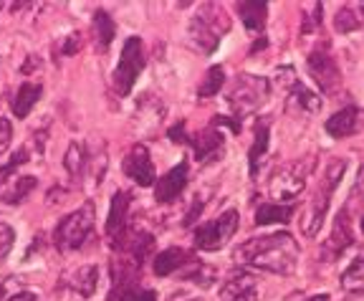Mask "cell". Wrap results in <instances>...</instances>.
Masks as SVG:
<instances>
[{
    "label": "cell",
    "mask_w": 364,
    "mask_h": 301,
    "mask_svg": "<svg viewBox=\"0 0 364 301\" xmlns=\"http://www.w3.org/2000/svg\"><path fill=\"white\" fill-rule=\"evenodd\" d=\"M299 243L291 233L279 231V233L253 236L245 243H240L233 250V258L243 266H253L258 271L276 273V276H291L299 263Z\"/></svg>",
    "instance_id": "obj_1"
},
{
    "label": "cell",
    "mask_w": 364,
    "mask_h": 301,
    "mask_svg": "<svg viewBox=\"0 0 364 301\" xmlns=\"http://www.w3.org/2000/svg\"><path fill=\"white\" fill-rule=\"evenodd\" d=\"M347 167H349L347 159H331L329 170L324 172L321 180H318L316 190H314L311 200H309L306 216H304V221H301V231L306 238H314V236L321 231V226H324V218H326V213H329V205H331V195H334L336 185H339V180L344 177Z\"/></svg>",
    "instance_id": "obj_2"
},
{
    "label": "cell",
    "mask_w": 364,
    "mask_h": 301,
    "mask_svg": "<svg viewBox=\"0 0 364 301\" xmlns=\"http://www.w3.org/2000/svg\"><path fill=\"white\" fill-rule=\"evenodd\" d=\"M228 28H230V21H228L225 11L218 3H205L198 16H193V21H190V43L208 56L220 46V38L223 33H228Z\"/></svg>",
    "instance_id": "obj_3"
},
{
    "label": "cell",
    "mask_w": 364,
    "mask_h": 301,
    "mask_svg": "<svg viewBox=\"0 0 364 301\" xmlns=\"http://www.w3.org/2000/svg\"><path fill=\"white\" fill-rule=\"evenodd\" d=\"M268 97V79L256 74H238L228 89V107L233 112V120H243L253 114Z\"/></svg>",
    "instance_id": "obj_4"
},
{
    "label": "cell",
    "mask_w": 364,
    "mask_h": 301,
    "mask_svg": "<svg viewBox=\"0 0 364 301\" xmlns=\"http://www.w3.org/2000/svg\"><path fill=\"white\" fill-rule=\"evenodd\" d=\"M314 170V159H296V162H286V165L276 167L268 180V195L276 203H289L301 195V190L306 188V177Z\"/></svg>",
    "instance_id": "obj_5"
},
{
    "label": "cell",
    "mask_w": 364,
    "mask_h": 301,
    "mask_svg": "<svg viewBox=\"0 0 364 301\" xmlns=\"http://www.w3.org/2000/svg\"><path fill=\"white\" fill-rule=\"evenodd\" d=\"M94 218H97V211H94V203L86 200L81 208H76L74 213H68L66 218H61V223L53 231V243H56L58 250H76L86 243V238L94 231Z\"/></svg>",
    "instance_id": "obj_6"
},
{
    "label": "cell",
    "mask_w": 364,
    "mask_h": 301,
    "mask_svg": "<svg viewBox=\"0 0 364 301\" xmlns=\"http://www.w3.org/2000/svg\"><path fill=\"white\" fill-rule=\"evenodd\" d=\"M306 66H309L311 79L316 81V86L321 89V94L331 97V94L339 91L341 71H339V63H336L329 41H318V43L314 46L306 56Z\"/></svg>",
    "instance_id": "obj_7"
},
{
    "label": "cell",
    "mask_w": 364,
    "mask_h": 301,
    "mask_svg": "<svg viewBox=\"0 0 364 301\" xmlns=\"http://www.w3.org/2000/svg\"><path fill=\"white\" fill-rule=\"evenodd\" d=\"M144 63H147V58H144L142 38H139V36H129V38L124 41V46H122L119 63L114 68V91H117L119 97H127V94L134 89Z\"/></svg>",
    "instance_id": "obj_8"
},
{
    "label": "cell",
    "mask_w": 364,
    "mask_h": 301,
    "mask_svg": "<svg viewBox=\"0 0 364 301\" xmlns=\"http://www.w3.org/2000/svg\"><path fill=\"white\" fill-rule=\"evenodd\" d=\"M238 231V211H225L223 216L213 218V221L203 223V226L195 228V248L200 250H220L228 241L233 238V233Z\"/></svg>",
    "instance_id": "obj_9"
},
{
    "label": "cell",
    "mask_w": 364,
    "mask_h": 301,
    "mask_svg": "<svg viewBox=\"0 0 364 301\" xmlns=\"http://www.w3.org/2000/svg\"><path fill=\"white\" fill-rule=\"evenodd\" d=\"M122 170L132 182H136L139 188H152L157 182V172H154V162L149 157L147 144L136 142L132 144V149L127 152V157L122 159Z\"/></svg>",
    "instance_id": "obj_10"
},
{
    "label": "cell",
    "mask_w": 364,
    "mask_h": 301,
    "mask_svg": "<svg viewBox=\"0 0 364 301\" xmlns=\"http://www.w3.org/2000/svg\"><path fill=\"white\" fill-rule=\"evenodd\" d=\"M188 177H190V165H188V159H182L170 172L157 177V182H154V200H157L159 205L175 203L182 195V190L188 188Z\"/></svg>",
    "instance_id": "obj_11"
},
{
    "label": "cell",
    "mask_w": 364,
    "mask_h": 301,
    "mask_svg": "<svg viewBox=\"0 0 364 301\" xmlns=\"http://www.w3.org/2000/svg\"><path fill=\"white\" fill-rule=\"evenodd\" d=\"M354 243L352 236V221H349V211L341 208L339 216H336L334 226H331V233L326 238L324 248H321V261H336V258Z\"/></svg>",
    "instance_id": "obj_12"
},
{
    "label": "cell",
    "mask_w": 364,
    "mask_h": 301,
    "mask_svg": "<svg viewBox=\"0 0 364 301\" xmlns=\"http://www.w3.org/2000/svg\"><path fill=\"white\" fill-rule=\"evenodd\" d=\"M195 263L193 253H188L185 248H177V245H172V248H165L162 253H157L154 256V276H159V279H167V276H172V273H185L190 266Z\"/></svg>",
    "instance_id": "obj_13"
},
{
    "label": "cell",
    "mask_w": 364,
    "mask_h": 301,
    "mask_svg": "<svg viewBox=\"0 0 364 301\" xmlns=\"http://www.w3.org/2000/svg\"><path fill=\"white\" fill-rule=\"evenodd\" d=\"M129 205H132V193L127 190H117L112 198V208H109L107 218V238L112 243L114 238H119L124 233V228L129 226Z\"/></svg>",
    "instance_id": "obj_14"
},
{
    "label": "cell",
    "mask_w": 364,
    "mask_h": 301,
    "mask_svg": "<svg viewBox=\"0 0 364 301\" xmlns=\"http://www.w3.org/2000/svg\"><path fill=\"white\" fill-rule=\"evenodd\" d=\"M190 144H193L195 159H198V162H213V159L220 157L223 149H225V137H223V132H218L215 127H208V130H203L200 134L190 137Z\"/></svg>",
    "instance_id": "obj_15"
},
{
    "label": "cell",
    "mask_w": 364,
    "mask_h": 301,
    "mask_svg": "<svg viewBox=\"0 0 364 301\" xmlns=\"http://www.w3.org/2000/svg\"><path fill=\"white\" fill-rule=\"evenodd\" d=\"M359 120H362V112L354 104H349V107L331 114L329 120L324 122V130L334 139H344V137H352L359 130Z\"/></svg>",
    "instance_id": "obj_16"
},
{
    "label": "cell",
    "mask_w": 364,
    "mask_h": 301,
    "mask_svg": "<svg viewBox=\"0 0 364 301\" xmlns=\"http://www.w3.org/2000/svg\"><path fill=\"white\" fill-rule=\"evenodd\" d=\"M33 190H36L33 175H11V177H6V180H0V200L8 205L23 203Z\"/></svg>",
    "instance_id": "obj_17"
},
{
    "label": "cell",
    "mask_w": 364,
    "mask_h": 301,
    "mask_svg": "<svg viewBox=\"0 0 364 301\" xmlns=\"http://www.w3.org/2000/svg\"><path fill=\"white\" fill-rule=\"evenodd\" d=\"M66 286L71 291H76L81 299H89V296H94V291L99 286V268L94 263H84V266L74 268L66 276Z\"/></svg>",
    "instance_id": "obj_18"
},
{
    "label": "cell",
    "mask_w": 364,
    "mask_h": 301,
    "mask_svg": "<svg viewBox=\"0 0 364 301\" xmlns=\"http://www.w3.org/2000/svg\"><path fill=\"white\" fill-rule=\"evenodd\" d=\"M268 142H271V122L268 120H258L256 130H253V147L248 152V162H250V177L256 180L258 170H261V162L268 152Z\"/></svg>",
    "instance_id": "obj_19"
},
{
    "label": "cell",
    "mask_w": 364,
    "mask_h": 301,
    "mask_svg": "<svg viewBox=\"0 0 364 301\" xmlns=\"http://www.w3.org/2000/svg\"><path fill=\"white\" fill-rule=\"evenodd\" d=\"M41 97H43V86L31 84V81H23V84L16 89V97L11 99L13 114H16L18 120H26V117L33 112L36 104L41 102Z\"/></svg>",
    "instance_id": "obj_20"
},
{
    "label": "cell",
    "mask_w": 364,
    "mask_h": 301,
    "mask_svg": "<svg viewBox=\"0 0 364 301\" xmlns=\"http://www.w3.org/2000/svg\"><path fill=\"white\" fill-rule=\"evenodd\" d=\"M291 216H294V205H281V203H263L258 205L256 211V226H276V223H281V226H286V223L291 221Z\"/></svg>",
    "instance_id": "obj_21"
},
{
    "label": "cell",
    "mask_w": 364,
    "mask_h": 301,
    "mask_svg": "<svg viewBox=\"0 0 364 301\" xmlns=\"http://www.w3.org/2000/svg\"><path fill=\"white\" fill-rule=\"evenodd\" d=\"M250 289H256V279H253L248 271H235V273H230L225 281H223L220 299L223 301H233L235 296L245 294V291H250Z\"/></svg>",
    "instance_id": "obj_22"
},
{
    "label": "cell",
    "mask_w": 364,
    "mask_h": 301,
    "mask_svg": "<svg viewBox=\"0 0 364 301\" xmlns=\"http://www.w3.org/2000/svg\"><path fill=\"white\" fill-rule=\"evenodd\" d=\"M86 162H89V147L81 142H71L66 149V157H63V167L71 177L81 180V175L86 172Z\"/></svg>",
    "instance_id": "obj_23"
},
{
    "label": "cell",
    "mask_w": 364,
    "mask_h": 301,
    "mask_svg": "<svg viewBox=\"0 0 364 301\" xmlns=\"http://www.w3.org/2000/svg\"><path fill=\"white\" fill-rule=\"evenodd\" d=\"M238 13H240V21L248 31H263L266 26V13H268V3H238Z\"/></svg>",
    "instance_id": "obj_24"
},
{
    "label": "cell",
    "mask_w": 364,
    "mask_h": 301,
    "mask_svg": "<svg viewBox=\"0 0 364 301\" xmlns=\"http://www.w3.org/2000/svg\"><path fill=\"white\" fill-rule=\"evenodd\" d=\"M362 11H359V3H349V6L339 8V13L334 16V31L336 33H352V31L362 28Z\"/></svg>",
    "instance_id": "obj_25"
},
{
    "label": "cell",
    "mask_w": 364,
    "mask_h": 301,
    "mask_svg": "<svg viewBox=\"0 0 364 301\" xmlns=\"http://www.w3.org/2000/svg\"><path fill=\"white\" fill-rule=\"evenodd\" d=\"M94 36H97V46L99 48H109L117 36V26H114L112 16L107 11H97L94 13Z\"/></svg>",
    "instance_id": "obj_26"
},
{
    "label": "cell",
    "mask_w": 364,
    "mask_h": 301,
    "mask_svg": "<svg viewBox=\"0 0 364 301\" xmlns=\"http://www.w3.org/2000/svg\"><path fill=\"white\" fill-rule=\"evenodd\" d=\"M223 84H225V68H223V66H210V68H208V74L203 76V84H200V89H198V97L200 99L215 97L218 91L223 89Z\"/></svg>",
    "instance_id": "obj_27"
},
{
    "label": "cell",
    "mask_w": 364,
    "mask_h": 301,
    "mask_svg": "<svg viewBox=\"0 0 364 301\" xmlns=\"http://www.w3.org/2000/svg\"><path fill=\"white\" fill-rule=\"evenodd\" d=\"M341 289L347 291H364V253L357 256L341 273Z\"/></svg>",
    "instance_id": "obj_28"
},
{
    "label": "cell",
    "mask_w": 364,
    "mask_h": 301,
    "mask_svg": "<svg viewBox=\"0 0 364 301\" xmlns=\"http://www.w3.org/2000/svg\"><path fill=\"white\" fill-rule=\"evenodd\" d=\"M109 157H107V144H99L97 152H89V162H86V175L91 177V185H99L104 180V172H107Z\"/></svg>",
    "instance_id": "obj_29"
},
{
    "label": "cell",
    "mask_w": 364,
    "mask_h": 301,
    "mask_svg": "<svg viewBox=\"0 0 364 301\" xmlns=\"http://www.w3.org/2000/svg\"><path fill=\"white\" fill-rule=\"evenodd\" d=\"M294 97L296 102L301 104V109H306V112H318L321 109V97H316L311 89H306V86H296L294 89Z\"/></svg>",
    "instance_id": "obj_30"
},
{
    "label": "cell",
    "mask_w": 364,
    "mask_h": 301,
    "mask_svg": "<svg viewBox=\"0 0 364 301\" xmlns=\"http://www.w3.org/2000/svg\"><path fill=\"white\" fill-rule=\"evenodd\" d=\"M273 81L281 86V89H289V91H294L296 86H299V79H296V71H294V66H281V68H276L273 71Z\"/></svg>",
    "instance_id": "obj_31"
},
{
    "label": "cell",
    "mask_w": 364,
    "mask_h": 301,
    "mask_svg": "<svg viewBox=\"0 0 364 301\" xmlns=\"http://www.w3.org/2000/svg\"><path fill=\"white\" fill-rule=\"evenodd\" d=\"M117 301H157V294H154L152 289H142V286L136 284V286H132V289L122 291V294L117 296Z\"/></svg>",
    "instance_id": "obj_32"
},
{
    "label": "cell",
    "mask_w": 364,
    "mask_h": 301,
    "mask_svg": "<svg viewBox=\"0 0 364 301\" xmlns=\"http://www.w3.org/2000/svg\"><path fill=\"white\" fill-rule=\"evenodd\" d=\"M321 13H324V6L321 3H311V13H306V18L301 23V33H314L321 26Z\"/></svg>",
    "instance_id": "obj_33"
},
{
    "label": "cell",
    "mask_w": 364,
    "mask_h": 301,
    "mask_svg": "<svg viewBox=\"0 0 364 301\" xmlns=\"http://www.w3.org/2000/svg\"><path fill=\"white\" fill-rule=\"evenodd\" d=\"M81 46H84V38H81L79 31H74V33L63 36L58 48H61V56H76V53L81 51Z\"/></svg>",
    "instance_id": "obj_34"
},
{
    "label": "cell",
    "mask_w": 364,
    "mask_h": 301,
    "mask_svg": "<svg viewBox=\"0 0 364 301\" xmlns=\"http://www.w3.org/2000/svg\"><path fill=\"white\" fill-rule=\"evenodd\" d=\"M13 243H16V233H13V228L8 223L0 221V261L11 253Z\"/></svg>",
    "instance_id": "obj_35"
},
{
    "label": "cell",
    "mask_w": 364,
    "mask_h": 301,
    "mask_svg": "<svg viewBox=\"0 0 364 301\" xmlns=\"http://www.w3.org/2000/svg\"><path fill=\"white\" fill-rule=\"evenodd\" d=\"M11 139H13V127H11V122H8L6 117L0 114V154H6Z\"/></svg>",
    "instance_id": "obj_36"
},
{
    "label": "cell",
    "mask_w": 364,
    "mask_h": 301,
    "mask_svg": "<svg viewBox=\"0 0 364 301\" xmlns=\"http://www.w3.org/2000/svg\"><path fill=\"white\" fill-rule=\"evenodd\" d=\"M167 137H170L175 144H190V137H188V130H185V122H177L167 130Z\"/></svg>",
    "instance_id": "obj_37"
},
{
    "label": "cell",
    "mask_w": 364,
    "mask_h": 301,
    "mask_svg": "<svg viewBox=\"0 0 364 301\" xmlns=\"http://www.w3.org/2000/svg\"><path fill=\"white\" fill-rule=\"evenodd\" d=\"M205 208V200H203V195H195V203H193V208H190V213L185 216V226H193L195 221H198V216H200V211Z\"/></svg>",
    "instance_id": "obj_38"
},
{
    "label": "cell",
    "mask_w": 364,
    "mask_h": 301,
    "mask_svg": "<svg viewBox=\"0 0 364 301\" xmlns=\"http://www.w3.org/2000/svg\"><path fill=\"white\" fill-rule=\"evenodd\" d=\"M3 301H36V294L33 291H18V294L8 296V299H3Z\"/></svg>",
    "instance_id": "obj_39"
},
{
    "label": "cell",
    "mask_w": 364,
    "mask_h": 301,
    "mask_svg": "<svg viewBox=\"0 0 364 301\" xmlns=\"http://www.w3.org/2000/svg\"><path fill=\"white\" fill-rule=\"evenodd\" d=\"M354 195H362V198H364V167L359 170L357 182H354Z\"/></svg>",
    "instance_id": "obj_40"
},
{
    "label": "cell",
    "mask_w": 364,
    "mask_h": 301,
    "mask_svg": "<svg viewBox=\"0 0 364 301\" xmlns=\"http://www.w3.org/2000/svg\"><path fill=\"white\" fill-rule=\"evenodd\" d=\"M266 43H268L266 38H258V41H256V46L250 48V56H253V53H256V51H261V48H266Z\"/></svg>",
    "instance_id": "obj_41"
},
{
    "label": "cell",
    "mask_w": 364,
    "mask_h": 301,
    "mask_svg": "<svg viewBox=\"0 0 364 301\" xmlns=\"http://www.w3.org/2000/svg\"><path fill=\"white\" fill-rule=\"evenodd\" d=\"M304 301H329V294H316L311 299H304Z\"/></svg>",
    "instance_id": "obj_42"
},
{
    "label": "cell",
    "mask_w": 364,
    "mask_h": 301,
    "mask_svg": "<svg viewBox=\"0 0 364 301\" xmlns=\"http://www.w3.org/2000/svg\"><path fill=\"white\" fill-rule=\"evenodd\" d=\"M344 301H364V291H357V294L349 296V299H344Z\"/></svg>",
    "instance_id": "obj_43"
},
{
    "label": "cell",
    "mask_w": 364,
    "mask_h": 301,
    "mask_svg": "<svg viewBox=\"0 0 364 301\" xmlns=\"http://www.w3.org/2000/svg\"><path fill=\"white\" fill-rule=\"evenodd\" d=\"M3 291H6V286H3V284H0V299H3Z\"/></svg>",
    "instance_id": "obj_44"
},
{
    "label": "cell",
    "mask_w": 364,
    "mask_h": 301,
    "mask_svg": "<svg viewBox=\"0 0 364 301\" xmlns=\"http://www.w3.org/2000/svg\"><path fill=\"white\" fill-rule=\"evenodd\" d=\"M359 11H362V18H364V3H359Z\"/></svg>",
    "instance_id": "obj_45"
},
{
    "label": "cell",
    "mask_w": 364,
    "mask_h": 301,
    "mask_svg": "<svg viewBox=\"0 0 364 301\" xmlns=\"http://www.w3.org/2000/svg\"><path fill=\"white\" fill-rule=\"evenodd\" d=\"M362 231H364V216H362Z\"/></svg>",
    "instance_id": "obj_46"
},
{
    "label": "cell",
    "mask_w": 364,
    "mask_h": 301,
    "mask_svg": "<svg viewBox=\"0 0 364 301\" xmlns=\"http://www.w3.org/2000/svg\"><path fill=\"white\" fill-rule=\"evenodd\" d=\"M0 8H3V6H0Z\"/></svg>",
    "instance_id": "obj_47"
}]
</instances>
